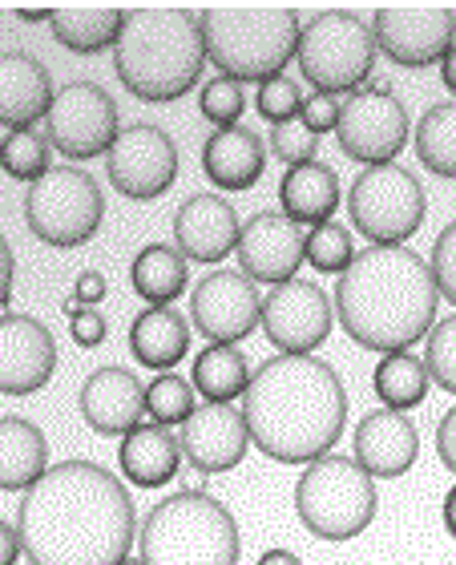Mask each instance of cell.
<instances>
[{
  "label": "cell",
  "instance_id": "37",
  "mask_svg": "<svg viewBox=\"0 0 456 565\" xmlns=\"http://www.w3.org/2000/svg\"><path fill=\"white\" fill-rule=\"evenodd\" d=\"M424 367H428V380H433V384H441V388L456 396V316L433 323Z\"/></svg>",
  "mask_w": 456,
  "mask_h": 565
},
{
  "label": "cell",
  "instance_id": "39",
  "mask_svg": "<svg viewBox=\"0 0 456 565\" xmlns=\"http://www.w3.org/2000/svg\"><path fill=\"white\" fill-rule=\"evenodd\" d=\"M255 106L271 126H283V121L299 118V109H304V94H299V85H295L287 73H279V77H271V82L258 85Z\"/></svg>",
  "mask_w": 456,
  "mask_h": 565
},
{
  "label": "cell",
  "instance_id": "10",
  "mask_svg": "<svg viewBox=\"0 0 456 565\" xmlns=\"http://www.w3.org/2000/svg\"><path fill=\"white\" fill-rule=\"evenodd\" d=\"M348 214L351 226L372 238V247H404V238L424 226L428 194L421 178L404 166H363V174H356L348 190Z\"/></svg>",
  "mask_w": 456,
  "mask_h": 565
},
{
  "label": "cell",
  "instance_id": "49",
  "mask_svg": "<svg viewBox=\"0 0 456 565\" xmlns=\"http://www.w3.org/2000/svg\"><path fill=\"white\" fill-rule=\"evenodd\" d=\"M441 82H445L448 89H453V94H456V45L448 49L445 61H441Z\"/></svg>",
  "mask_w": 456,
  "mask_h": 565
},
{
  "label": "cell",
  "instance_id": "26",
  "mask_svg": "<svg viewBox=\"0 0 456 565\" xmlns=\"http://www.w3.org/2000/svg\"><path fill=\"white\" fill-rule=\"evenodd\" d=\"M279 206L295 226H324L340 206V174L328 162L287 166L279 182Z\"/></svg>",
  "mask_w": 456,
  "mask_h": 565
},
{
  "label": "cell",
  "instance_id": "14",
  "mask_svg": "<svg viewBox=\"0 0 456 565\" xmlns=\"http://www.w3.org/2000/svg\"><path fill=\"white\" fill-rule=\"evenodd\" d=\"M106 174L117 186V194H126V199L134 202L162 199L178 178L174 138L162 126H150V121L126 126L106 153Z\"/></svg>",
  "mask_w": 456,
  "mask_h": 565
},
{
  "label": "cell",
  "instance_id": "36",
  "mask_svg": "<svg viewBox=\"0 0 456 565\" xmlns=\"http://www.w3.org/2000/svg\"><path fill=\"white\" fill-rule=\"evenodd\" d=\"M356 259V243H351L348 226L340 223H324L307 231V247H304V263H311L316 271L324 275H343Z\"/></svg>",
  "mask_w": 456,
  "mask_h": 565
},
{
  "label": "cell",
  "instance_id": "19",
  "mask_svg": "<svg viewBox=\"0 0 456 565\" xmlns=\"http://www.w3.org/2000/svg\"><path fill=\"white\" fill-rule=\"evenodd\" d=\"M178 448L194 472H231L243 465L251 436L234 404H199L178 424Z\"/></svg>",
  "mask_w": 456,
  "mask_h": 565
},
{
  "label": "cell",
  "instance_id": "48",
  "mask_svg": "<svg viewBox=\"0 0 456 565\" xmlns=\"http://www.w3.org/2000/svg\"><path fill=\"white\" fill-rule=\"evenodd\" d=\"M258 565H304L291 550H267V554L258 557Z\"/></svg>",
  "mask_w": 456,
  "mask_h": 565
},
{
  "label": "cell",
  "instance_id": "43",
  "mask_svg": "<svg viewBox=\"0 0 456 565\" xmlns=\"http://www.w3.org/2000/svg\"><path fill=\"white\" fill-rule=\"evenodd\" d=\"M299 121H304L316 138H319V134L336 130V121H340V102H336V97H328V94H311L304 102V109H299Z\"/></svg>",
  "mask_w": 456,
  "mask_h": 565
},
{
  "label": "cell",
  "instance_id": "25",
  "mask_svg": "<svg viewBox=\"0 0 456 565\" xmlns=\"http://www.w3.org/2000/svg\"><path fill=\"white\" fill-rule=\"evenodd\" d=\"M117 465L129 477V484H138V489H162L182 469L178 433H170L162 424H138L129 436H121Z\"/></svg>",
  "mask_w": 456,
  "mask_h": 565
},
{
  "label": "cell",
  "instance_id": "34",
  "mask_svg": "<svg viewBox=\"0 0 456 565\" xmlns=\"http://www.w3.org/2000/svg\"><path fill=\"white\" fill-rule=\"evenodd\" d=\"M0 170L33 186L49 170V138L36 130H12L9 138H0Z\"/></svg>",
  "mask_w": 456,
  "mask_h": 565
},
{
  "label": "cell",
  "instance_id": "29",
  "mask_svg": "<svg viewBox=\"0 0 456 565\" xmlns=\"http://www.w3.org/2000/svg\"><path fill=\"white\" fill-rule=\"evenodd\" d=\"M121 21H126V9H106V4H65V9H53L49 17V29L57 36V45H65L77 57H94V53H106L117 45L121 36Z\"/></svg>",
  "mask_w": 456,
  "mask_h": 565
},
{
  "label": "cell",
  "instance_id": "31",
  "mask_svg": "<svg viewBox=\"0 0 456 565\" xmlns=\"http://www.w3.org/2000/svg\"><path fill=\"white\" fill-rule=\"evenodd\" d=\"M251 384V364L238 348H226V343H211L206 352L194 355V380L190 388L199 392L202 404H231L238 401Z\"/></svg>",
  "mask_w": 456,
  "mask_h": 565
},
{
  "label": "cell",
  "instance_id": "15",
  "mask_svg": "<svg viewBox=\"0 0 456 565\" xmlns=\"http://www.w3.org/2000/svg\"><path fill=\"white\" fill-rule=\"evenodd\" d=\"M258 323L279 355H311L331 335V299L319 282L291 279L271 287Z\"/></svg>",
  "mask_w": 456,
  "mask_h": 565
},
{
  "label": "cell",
  "instance_id": "51",
  "mask_svg": "<svg viewBox=\"0 0 456 565\" xmlns=\"http://www.w3.org/2000/svg\"><path fill=\"white\" fill-rule=\"evenodd\" d=\"M53 17V9H17V21H24V24H41V21H49Z\"/></svg>",
  "mask_w": 456,
  "mask_h": 565
},
{
  "label": "cell",
  "instance_id": "6",
  "mask_svg": "<svg viewBox=\"0 0 456 565\" xmlns=\"http://www.w3.org/2000/svg\"><path fill=\"white\" fill-rule=\"evenodd\" d=\"M138 550L146 565H238L243 537L223 501L182 489L146 513Z\"/></svg>",
  "mask_w": 456,
  "mask_h": 565
},
{
  "label": "cell",
  "instance_id": "28",
  "mask_svg": "<svg viewBox=\"0 0 456 565\" xmlns=\"http://www.w3.org/2000/svg\"><path fill=\"white\" fill-rule=\"evenodd\" d=\"M49 469V445L41 428L24 416H0V489L24 493Z\"/></svg>",
  "mask_w": 456,
  "mask_h": 565
},
{
  "label": "cell",
  "instance_id": "40",
  "mask_svg": "<svg viewBox=\"0 0 456 565\" xmlns=\"http://www.w3.org/2000/svg\"><path fill=\"white\" fill-rule=\"evenodd\" d=\"M271 153L283 158L287 166H304V162H316V150H319V138L307 130L304 121H283V126H271Z\"/></svg>",
  "mask_w": 456,
  "mask_h": 565
},
{
  "label": "cell",
  "instance_id": "41",
  "mask_svg": "<svg viewBox=\"0 0 456 565\" xmlns=\"http://www.w3.org/2000/svg\"><path fill=\"white\" fill-rule=\"evenodd\" d=\"M428 271H433L436 295H445L448 303H456V218L441 231V238H436Z\"/></svg>",
  "mask_w": 456,
  "mask_h": 565
},
{
  "label": "cell",
  "instance_id": "35",
  "mask_svg": "<svg viewBox=\"0 0 456 565\" xmlns=\"http://www.w3.org/2000/svg\"><path fill=\"white\" fill-rule=\"evenodd\" d=\"M194 408H199V404H194L190 380L174 376V372H162V376L146 388V416H153V424H162V428H178Z\"/></svg>",
  "mask_w": 456,
  "mask_h": 565
},
{
  "label": "cell",
  "instance_id": "11",
  "mask_svg": "<svg viewBox=\"0 0 456 565\" xmlns=\"http://www.w3.org/2000/svg\"><path fill=\"white\" fill-rule=\"evenodd\" d=\"M375 53L396 61L404 70L441 65L456 45V12L445 4H384L372 12Z\"/></svg>",
  "mask_w": 456,
  "mask_h": 565
},
{
  "label": "cell",
  "instance_id": "52",
  "mask_svg": "<svg viewBox=\"0 0 456 565\" xmlns=\"http://www.w3.org/2000/svg\"><path fill=\"white\" fill-rule=\"evenodd\" d=\"M117 565H146L141 557H126V562H117Z\"/></svg>",
  "mask_w": 456,
  "mask_h": 565
},
{
  "label": "cell",
  "instance_id": "45",
  "mask_svg": "<svg viewBox=\"0 0 456 565\" xmlns=\"http://www.w3.org/2000/svg\"><path fill=\"white\" fill-rule=\"evenodd\" d=\"M436 452H441V465L448 472H456V404L441 416V428H436Z\"/></svg>",
  "mask_w": 456,
  "mask_h": 565
},
{
  "label": "cell",
  "instance_id": "47",
  "mask_svg": "<svg viewBox=\"0 0 456 565\" xmlns=\"http://www.w3.org/2000/svg\"><path fill=\"white\" fill-rule=\"evenodd\" d=\"M12 275H17V259H12L9 238L0 235V307L9 303V295H12Z\"/></svg>",
  "mask_w": 456,
  "mask_h": 565
},
{
  "label": "cell",
  "instance_id": "38",
  "mask_svg": "<svg viewBox=\"0 0 456 565\" xmlns=\"http://www.w3.org/2000/svg\"><path fill=\"white\" fill-rule=\"evenodd\" d=\"M246 97L243 85L231 82V77H214V82L202 85L199 94V109L202 118L214 121V130H226V126H238V114H243Z\"/></svg>",
  "mask_w": 456,
  "mask_h": 565
},
{
  "label": "cell",
  "instance_id": "23",
  "mask_svg": "<svg viewBox=\"0 0 456 565\" xmlns=\"http://www.w3.org/2000/svg\"><path fill=\"white\" fill-rule=\"evenodd\" d=\"M53 77L45 61L33 53H0V126L12 130H36L53 106Z\"/></svg>",
  "mask_w": 456,
  "mask_h": 565
},
{
  "label": "cell",
  "instance_id": "13",
  "mask_svg": "<svg viewBox=\"0 0 456 565\" xmlns=\"http://www.w3.org/2000/svg\"><path fill=\"white\" fill-rule=\"evenodd\" d=\"M409 109L400 106V97L392 89H360V94H348V102H340L336 138H340V150L351 162H396V153L409 146Z\"/></svg>",
  "mask_w": 456,
  "mask_h": 565
},
{
  "label": "cell",
  "instance_id": "44",
  "mask_svg": "<svg viewBox=\"0 0 456 565\" xmlns=\"http://www.w3.org/2000/svg\"><path fill=\"white\" fill-rule=\"evenodd\" d=\"M106 299V275L102 271H82L73 282V307H89L97 311V303Z\"/></svg>",
  "mask_w": 456,
  "mask_h": 565
},
{
  "label": "cell",
  "instance_id": "7",
  "mask_svg": "<svg viewBox=\"0 0 456 565\" xmlns=\"http://www.w3.org/2000/svg\"><path fill=\"white\" fill-rule=\"evenodd\" d=\"M375 481L351 457L311 460L295 484V513L324 542H351L375 521Z\"/></svg>",
  "mask_w": 456,
  "mask_h": 565
},
{
  "label": "cell",
  "instance_id": "46",
  "mask_svg": "<svg viewBox=\"0 0 456 565\" xmlns=\"http://www.w3.org/2000/svg\"><path fill=\"white\" fill-rule=\"evenodd\" d=\"M21 557V533H17V525L0 518V565H17Z\"/></svg>",
  "mask_w": 456,
  "mask_h": 565
},
{
  "label": "cell",
  "instance_id": "27",
  "mask_svg": "<svg viewBox=\"0 0 456 565\" xmlns=\"http://www.w3.org/2000/svg\"><path fill=\"white\" fill-rule=\"evenodd\" d=\"M129 352L141 367H153L158 376L178 367L190 355V323L174 307H146L129 328Z\"/></svg>",
  "mask_w": 456,
  "mask_h": 565
},
{
  "label": "cell",
  "instance_id": "32",
  "mask_svg": "<svg viewBox=\"0 0 456 565\" xmlns=\"http://www.w3.org/2000/svg\"><path fill=\"white\" fill-rule=\"evenodd\" d=\"M428 367H424L421 355L412 352H396L384 355L372 372V388L375 396L384 401L388 413H409V408H421L428 401Z\"/></svg>",
  "mask_w": 456,
  "mask_h": 565
},
{
  "label": "cell",
  "instance_id": "3",
  "mask_svg": "<svg viewBox=\"0 0 456 565\" xmlns=\"http://www.w3.org/2000/svg\"><path fill=\"white\" fill-rule=\"evenodd\" d=\"M436 282L409 247H368L336 282V316L351 340L380 355L409 352L436 323Z\"/></svg>",
  "mask_w": 456,
  "mask_h": 565
},
{
  "label": "cell",
  "instance_id": "16",
  "mask_svg": "<svg viewBox=\"0 0 456 565\" xmlns=\"http://www.w3.org/2000/svg\"><path fill=\"white\" fill-rule=\"evenodd\" d=\"M258 282H251L243 271H211L202 275L190 291V319L194 331L206 335L211 343H226L234 348L258 328Z\"/></svg>",
  "mask_w": 456,
  "mask_h": 565
},
{
  "label": "cell",
  "instance_id": "33",
  "mask_svg": "<svg viewBox=\"0 0 456 565\" xmlns=\"http://www.w3.org/2000/svg\"><path fill=\"white\" fill-rule=\"evenodd\" d=\"M416 158L428 174L456 178V102H441L412 130Z\"/></svg>",
  "mask_w": 456,
  "mask_h": 565
},
{
  "label": "cell",
  "instance_id": "8",
  "mask_svg": "<svg viewBox=\"0 0 456 565\" xmlns=\"http://www.w3.org/2000/svg\"><path fill=\"white\" fill-rule=\"evenodd\" d=\"M295 61H299V73L316 85V94H360V85L372 77L375 65L372 29L351 9L316 12L307 29H299Z\"/></svg>",
  "mask_w": 456,
  "mask_h": 565
},
{
  "label": "cell",
  "instance_id": "18",
  "mask_svg": "<svg viewBox=\"0 0 456 565\" xmlns=\"http://www.w3.org/2000/svg\"><path fill=\"white\" fill-rule=\"evenodd\" d=\"M57 372V343L33 316H0V392L33 396Z\"/></svg>",
  "mask_w": 456,
  "mask_h": 565
},
{
  "label": "cell",
  "instance_id": "1",
  "mask_svg": "<svg viewBox=\"0 0 456 565\" xmlns=\"http://www.w3.org/2000/svg\"><path fill=\"white\" fill-rule=\"evenodd\" d=\"M17 533L29 565H117L138 537V513L109 469L65 460L24 489Z\"/></svg>",
  "mask_w": 456,
  "mask_h": 565
},
{
  "label": "cell",
  "instance_id": "5",
  "mask_svg": "<svg viewBox=\"0 0 456 565\" xmlns=\"http://www.w3.org/2000/svg\"><path fill=\"white\" fill-rule=\"evenodd\" d=\"M202 49L231 82H271L299 49V12L287 4H214L199 12Z\"/></svg>",
  "mask_w": 456,
  "mask_h": 565
},
{
  "label": "cell",
  "instance_id": "30",
  "mask_svg": "<svg viewBox=\"0 0 456 565\" xmlns=\"http://www.w3.org/2000/svg\"><path fill=\"white\" fill-rule=\"evenodd\" d=\"M129 287L150 307H170L190 287V267L174 247L150 243L129 263Z\"/></svg>",
  "mask_w": 456,
  "mask_h": 565
},
{
  "label": "cell",
  "instance_id": "9",
  "mask_svg": "<svg viewBox=\"0 0 456 565\" xmlns=\"http://www.w3.org/2000/svg\"><path fill=\"white\" fill-rule=\"evenodd\" d=\"M106 218V194L77 166H49L24 194V226L45 247H82Z\"/></svg>",
  "mask_w": 456,
  "mask_h": 565
},
{
  "label": "cell",
  "instance_id": "2",
  "mask_svg": "<svg viewBox=\"0 0 456 565\" xmlns=\"http://www.w3.org/2000/svg\"><path fill=\"white\" fill-rule=\"evenodd\" d=\"M243 424L251 445L279 465H311L328 457L348 424L340 372L316 355H271L251 367Z\"/></svg>",
  "mask_w": 456,
  "mask_h": 565
},
{
  "label": "cell",
  "instance_id": "4",
  "mask_svg": "<svg viewBox=\"0 0 456 565\" xmlns=\"http://www.w3.org/2000/svg\"><path fill=\"white\" fill-rule=\"evenodd\" d=\"M206 49H202L199 12L190 9H126L121 36L114 45L117 82L138 102L166 106L187 97L202 77Z\"/></svg>",
  "mask_w": 456,
  "mask_h": 565
},
{
  "label": "cell",
  "instance_id": "24",
  "mask_svg": "<svg viewBox=\"0 0 456 565\" xmlns=\"http://www.w3.org/2000/svg\"><path fill=\"white\" fill-rule=\"evenodd\" d=\"M202 170L219 190H251L267 170L263 138L246 126L214 130L202 146Z\"/></svg>",
  "mask_w": 456,
  "mask_h": 565
},
{
  "label": "cell",
  "instance_id": "12",
  "mask_svg": "<svg viewBox=\"0 0 456 565\" xmlns=\"http://www.w3.org/2000/svg\"><path fill=\"white\" fill-rule=\"evenodd\" d=\"M117 134H121V121H117L114 97L97 82H73L53 94V106L45 114V138L70 162L109 153Z\"/></svg>",
  "mask_w": 456,
  "mask_h": 565
},
{
  "label": "cell",
  "instance_id": "50",
  "mask_svg": "<svg viewBox=\"0 0 456 565\" xmlns=\"http://www.w3.org/2000/svg\"><path fill=\"white\" fill-rule=\"evenodd\" d=\"M445 530L456 537V484L448 489V497H445Z\"/></svg>",
  "mask_w": 456,
  "mask_h": 565
},
{
  "label": "cell",
  "instance_id": "42",
  "mask_svg": "<svg viewBox=\"0 0 456 565\" xmlns=\"http://www.w3.org/2000/svg\"><path fill=\"white\" fill-rule=\"evenodd\" d=\"M70 311V335L77 348H97V343H106V319L102 311H89V307H65Z\"/></svg>",
  "mask_w": 456,
  "mask_h": 565
},
{
  "label": "cell",
  "instance_id": "20",
  "mask_svg": "<svg viewBox=\"0 0 456 565\" xmlns=\"http://www.w3.org/2000/svg\"><path fill=\"white\" fill-rule=\"evenodd\" d=\"M416 457H421V433H416V424L404 413L375 408L351 433V460L372 481L375 477L380 481H396V477H404L416 465Z\"/></svg>",
  "mask_w": 456,
  "mask_h": 565
},
{
  "label": "cell",
  "instance_id": "22",
  "mask_svg": "<svg viewBox=\"0 0 456 565\" xmlns=\"http://www.w3.org/2000/svg\"><path fill=\"white\" fill-rule=\"evenodd\" d=\"M243 223L219 194H190L174 214V243L187 263H223L238 247Z\"/></svg>",
  "mask_w": 456,
  "mask_h": 565
},
{
  "label": "cell",
  "instance_id": "21",
  "mask_svg": "<svg viewBox=\"0 0 456 565\" xmlns=\"http://www.w3.org/2000/svg\"><path fill=\"white\" fill-rule=\"evenodd\" d=\"M77 408L97 436H129L146 416V388L129 367H97L77 392Z\"/></svg>",
  "mask_w": 456,
  "mask_h": 565
},
{
  "label": "cell",
  "instance_id": "17",
  "mask_svg": "<svg viewBox=\"0 0 456 565\" xmlns=\"http://www.w3.org/2000/svg\"><path fill=\"white\" fill-rule=\"evenodd\" d=\"M304 247H307V231L295 226L287 214H255L251 223L243 226L238 235V271L246 275L251 282H291L295 271L304 267Z\"/></svg>",
  "mask_w": 456,
  "mask_h": 565
}]
</instances>
